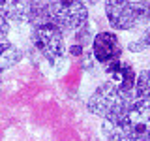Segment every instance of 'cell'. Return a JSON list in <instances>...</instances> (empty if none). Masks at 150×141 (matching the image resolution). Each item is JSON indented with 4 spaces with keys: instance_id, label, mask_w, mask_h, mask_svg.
I'll use <instances>...</instances> for the list:
<instances>
[{
    "instance_id": "obj_16",
    "label": "cell",
    "mask_w": 150,
    "mask_h": 141,
    "mask_svg": "<svg viewBox=\"0 0 150 141\" xmlns=\"http://www.w3.org/2000/svg\"><path fill=\"white\" fill-rule=\"evenodd\" d=\"M68 51H69V55H73V56H83L84 47H83V45H79V43H73Z\"/></svg>"
},
{
    "instance_id": "obj_2",
    "label": "cell",
    "mask_w": 150,
    "mask_h": 141,
    "mask_svg": "<svg viewBox=\"0 0 150 141\" xmlns=\"http://www.w3.org/2000/svg\"><path fill=\"white\" fill-rule=\"evenodd\" d=\"M103 8L112 30H135L150 21V4L144 0H105Z\"/></svg>"
},
{
    "instance_id": "obj_5",
    "label": "cell",
    "mask_w": 150,
    "mask_h": 141,
    "mask_svg": "<svg viewBox=\"0 0 150 141\" xmlns=\"http://www.w3.org/2000/svg\"><path fill=\"white\" fill-rule=\"evenodd\" d=\"M120 132L129 141H150V100H131L122 117Z\"/></svg>"
},
{
    "instance_id": "obj_10",
    "label": "cell",
    "mask_w": 150,
    "mask_h": 141,
    "mask_svg": "<svg viewBox=\"0 0 150 141\" xmlns=\"http://www.w3.org/2000/svg\"><path fill=\"white\" fill-rule=\"evenodd\" d=\"M28 23H30L32 26L43 25V23H51L49 4L41 2V0H30V2H28Z\"/></svg>"
},
{
    "instance_id": "obj_13",
    "label": "cell",
    "mask_w": 150,
    "mask_h": 141,
    "mask_svg": "<svg viewBox=\"0 0 150 141\" xmlns=\"http://www.w3.org/2000/svg\"><path fill=\"white\" fill-rule=\"evenodd\" d=\"M128 49L133 51V53H141V51H144V49H150V28L144 30V34L141 36L137 41H131L128 45Z\"/></svg>"
},
{
    "instance_id": "obj_4",
    "label": "cell",
    "mask_w": 150,
    "mask_h": 141,
    "mask_svg": "<svg viewBox=\"0 0 150 141\" xmlns=\"http://www.w3.org/2000/svg\"><path fill=\"white\" fill-rule=\"evenodd\" d=\"M47 4L51 23L62 32H75L88 23V6L81 0H51Z\"/></svg>"
},
{
    "instance_id": "obj_8",
    "label": "cell",
    "mask_w": 150,
    "mask_h": 141,
    "mask_svg": "<svg viewBox=\"0 0 150 141\" xmlns=\"http://www.w3.org/2000/svg\"><path fill=\"white\" fill-rule=\"evenodd\" d=\"M28 2L30 0H0V13L13 23H28Z\"/></svg>"
},
{
    "instance_id": "obj_19",
    "label": "cell",
    "mask_w": 150,
    "mask_h": 141,
    "mask_svg": "<svg viewBox=\"0 0 150 141\" xmlns=\"http://www.w3.org/2000/svg\"><path fill=\"white\" fill-rule=\"evenodd\" d=\"M0 88H2V77H0Z\"/></svg>"
},
{
    "instance_id": "obj_17",
    "label": "cell",
    "mask_w": 150,
    "mask_h": 141,
    "mask_svg": "<svg viewBox=\"0 0 150 141\" xmlns=\"http://www.w3.org/2000/svg\"><path fill=\"white\" fill-rule=\"evenodd\" d=\"M107 141H129L128 137H126L122 132H115V134H111V135H107Z\"/></svg>"
},
{
    "instance_id": "obj_3",
    "label": "cell",
    "mask_w": 150,
    "mask_h": 141,
    "mask_svg": "<svg viewBox=\"0 0 150 141\" xmlns=\"http://www.w3.org/2000/svg\"><path fill=\"white\" fill-rule=\"evenodd\" d=\"M32 45L51 66H58L66 58V41L64 32L53 23H43V25L32 26Z\"/></svg>"
},
{
    "instance_id": "obj_7",
    "label": "cell",
    "mask_w": 150,
    "mask_h": 141,
    "mask_svg": "<svg viewBox=\"0 0 150 141\" xmlns=\"http://www.w3.org/2000/svg\"><path fill=\"white\" fill-rule=\"evenodd\" d=\"M105 73L109 75V81H112L120 90L131 94L135 88V79L137 73L133 70L131 62H124V60H112V62L105 64Z\"/></svg>"
},
{
    "instance_id": "obj_9",
    "label": "cell",
    "mask_w": 150,
    "mask_h": 141,
    "mask_svg": "<svg viewBox=\"0 0 150 141\" xmlns=\"http://www.w3.org/2000/svg\"><path fill=\"white\" fill-rule=\"evenodd\" d=\"M23 60V51L9 41H0V73L15 68Z\"/></svg>"
},
{
    "instance_id": "obj_12",
    "label": "cell",
    "mask_w": 150,
    "mask_h": 141,
    "mask_svg": "<svg viewBox=\"0 0 150 141\" xmlns=\"http://www.w3.org/2000/svg\"><path fill=\"white\" fill-rule=\"evenodd\" d=\"M92 40H94V34H92V28L90 25H83L79 30H75V43H79V45H83L84 49H86V45L88 43H92Z\"/></svg>"
},
{
    "instance_id": "obj_1",
    "label": "cell",
    "mask_w": 150,
    "mask_h": 141,
    "mask_svg": "<svg viewBox=\"0 0 150 141\" xmlns=\"http://www.w3.org/2000/svg\"><path fill=\"white\" fill-rule=\"evenodd\" d=\"M131 100H133V92L128 94L120 90L112 81H105L94 88V92L86 102V109L92 115L100 117L103 120V132L111 135L115 132H120L122 117Z\"/></svg>"
},
{
    "instance_id": "obj_11",
    "label": "cell",
    "mask_w": 150,
    "mask_h": 141,
    "mask_svg": "<svg viewBox=\"0 0 150 141\" xmlns=\"http://www.w3.org/2000/svg\"><path fill=\"white\" fill-rule=\"evenodd\" d=\"M133 92H135V96H137V98L150 100V70H143L141 73H137Z\"/></svg>"
},
{
    "instance_id": "obj_15",
    "label": "cell",
    "mask_w": 150,
    "mask_h": 141,
    "mask_svg": "<svg viewBox=\"0 0 150 141\" xmlns=\"http://www.w3.org/2000/svg\"><path fill=\"white\" fill-rule=\"evenodd\" d=\"M94 62H96V58H94L92 51L84 49V53H83V70H92L94 68Z\"/></svg>"
},
{
    "instance_id": "obj_6",
    "label": "cell",
    "mask_w": 150,
    "mask_h": 141,
    "mask_svg": "<svg viewBox=\"0 0 150 141\" xmlns=\"http://www.w3.org/2000/svg\"><path fill=\"white\" fill-rule=\"evenodd\" d=\"M92 55L96 58V62H100L103 66L112 62V60H118L122 55V43L118 36L112 30H101L98 34H94Z\"/></svg>"
},
{
    "instance_id": "obj_14",
    "label": "cell",
    "mask_w": 150,
    "mask_h": 141,
    "mask_svg": "<svg viewBox=\"0 0 150 141\" xmlns=\"http://www.w3.org/2000/svg\"><path fill=\"white\" fill-rule=\"evenodd\" d=\"M8 34H9V21L0 13V41H6Z\"/></svg>"
},
{
    "instance_id": "obj_18",
    "label": "cell",
    "mask_w": 150,
    "mask_h": 141,
    "mask_svg": "<svg viewBox=\"0 0 150 141\" xmlns=\"http://www.w3.org/2000/svg\"><path fill=\"white\" fill-rule=\"evenodd\" d=\"M81 2L84 4V6H96V4L100 2V0H81Z\"/></svg>"
}]
</instances>
